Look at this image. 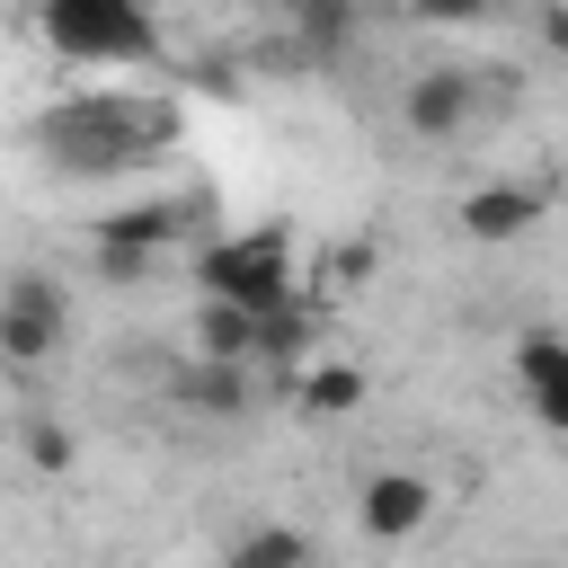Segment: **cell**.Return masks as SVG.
<instances>
[{
    "mask_svg": "<svg viewBox=\"0 0 568 568\" xmlns=\"http://www.w3.org/2000/svg\"><path fill=\"white\" fill-rule=\"evenodd\" d=\"M195 284H204L213 302H248V311H266V302L302 293V266H293V240H284V231H231V240H204Z\"/></svg>",
    "mask_w": 568,
    "mask_h": 568,
    "instance_id": "6da1fadb",
    "label": "cell"
},
{
    "mask_svg": "<svg viewBox=\"0 0 568 568\" xmlns=\"http://www.w3.org/2000/svg\"><path fill=\"white\" fill-rule=\"evenodd\" d=\"M44 44L71 62H142L151 53V9L142 0H44Z\"/></svg>",
    "mask_w": 568,
    "mask_h": 568,
    "instance_id": "7a4b0ae2",
    "label": "cell"
},
{
    "mask_svg": "<svg viewBox=\"0 0 568 568\" xmlns=\"http://www.w3.org/2000/svg\"><path fill=\"white\" fill-rule=\"evenodd\" d=\"M62 337H71V302H62V284L53 275H9L0 284V364H44V355H62Z\"/></svg>",
    "mask_w": 568,
    "mask_h": 568,
    "instance_id": "3957f363",
    "label": "cell"
},
{
    "mask_svg": "<svg viewBox=\"0 0 568 568\" xmlns=\"http://www.w3.org/2000/svg\"><path fill=\"white\" fill-rule=\"evenodd\" d=\"M178 204H124V213H98V231H89V248H98V275L106 284H142L151 275V257L178 240Z\"/></svg>",
    "mask_w": 568,
    "mask_h": 568,
    "instance_id": "277c9868",
    "label": "cell"
},
{
    "mask_svg": "<svg viewBox=\"0 0 568 568\" xmlns=\"http://www.w3.org/2000/svg\"><path fill=\"white\" fill-rule=\"evenodd\" d=\"M470 115H479V80L462 62H435V71H417L399 89V124L417 142H453V133H470Z\"/></svg>",
    "mask_w": 568,
    "mask_h": 568,
    "instance_id": "5b68a950",
    "label": "cell"
},
{
    "mask_svg": "<svg viewBox=\"0 0 568 568\" xmlns=\"http://www.w3.org/2000/svg\"><path fill=\"white\" fill-rule=\"evenodd\" d=\"M435 515V479L426 470H364L355 479V524L373 541H417Z\"/></svg>",
    "mask_w": 568,
    "mask_h": 568,
    "instance_id": "8992f818",
    "label": "cell"
},
{
    "mask_svg": "<svg viewBox=\"0 0 568 568\" xmlns=\"http://www.w3.org/2000/svg\"><path fill=\"white\" fill-rule=\"evenodd\" d=\"M541 213H550V186H532V178H488V186L462 195V240L506 248V240H524Z\"/></svg>",
    "mask_w": 568,
    "mask_h": 568,
    "instance_id": "52a82bcc",
    "label": "cell"
},
{
    "mask_svg": "<svg viewBox=\"0 0 568 568\" xmlns=\"http://www.w3.org/2000/svg\"><path fill=\"white\" fill-rule=\"evenodd\" d=\"M373 399V382H364V364H346V355H311L302 373H293V408L302 417H355Z\"/></svg>",
    "mask_w": 568,
    "mask_h": 568,
    "instance_id": "ba28073f",
    "label": "cell"
},
{
    "mask_svg": "<svg viewBox=\"0 0 568 568\" xmlns=\"http://www.w3.org/2000/svg\"><path fill=\"white\" fill-rule=\"evenodd\" d=\"M248 373H257V364H231V355H195V364L178 373V399H186L195 417H248Z\"/></svg>",
    "mask_w": 568,
    "mask_h": 568,
    "instance_id": "9c48e42d",
    "label": "cell"
},
{
    "mask_svg": "<svg viewBox=\"0 0 568 568\" xmlns=\"http://www.w3.org/2000/svg\"><path fill=\"white\" fill-rule=\"evenodd\" d=\"M195 355H231V364H257V311L248 302H213L195 311Z\"/></svg>",
    "mask_w": 568,
    "mask_h": 568,
    "instance_id": "30bf717a",
    "label": "cell"
},
{
    "mask_svg": "<svg viewBox=\"0 0 568 568\" xmlns=\"http://www.w3.org/2000/svg\"><path fill=\"white\" fill-rule=\"evenodd\" d=\"M222 559H231V568H302V559H311V532H293V524H257V532H240Z\"/></svg>",
    "mask_w": 568,
    "mask_h": 568,
    "instance_id": "8fae6325",
    "label": "cell"
},
{
    "mask_svg": "<svg viewBox=\"0 0 568 568\" xmlns=\"http://www.w3.org/2000/svg\"><path fill=\"white\" fill-rule=\"evenodd\" d=\"M284 18L302 27L311 53H337V44L355 36V0H284Z\"/></svg>",
    "mask_w": 568,
    "mask_h": 568,
    "instance_id": "7c38bea8",
    "label": "cell"
},
{
    "mask_svg": "<svg viewBox=\"0 0 568 568\" xmlns=\"http://www.w3.org/2000/svg\"><path fill=\"white\" fill-rule=\"evenodd\" d=\"M515 382H524V390L568 382V337H559V328H524V337H515Z\"/></svg>",
    "mask_w": 568,
    "mask_h": 568,
    "instance_id": "4fadbf2b",
    "label": "cell"
},
{
    "mask_svg": "<svg viewBox=\"0 0 568 568\" xmlns=\"http://www.w3.org/2000/svg\"><path fill=\"white\" fill-rule=\"evenodd\" d=\"M364 275H373V240H337L311 284H320V302H346V293H364Z\"/></svg>",
    "mask_w": 568,
    "mask_h": 568,
    "instance_id": "5bb4252c",
    "label": "cell"
},
{
    "mask_svg": "<svg viewBox=\"0 0 568 568\" xmlns=\"http://www.w3.org/2000/svg\"><path fill=\"white\" fill-rule=\"evenodd\" d=\"M18 444H27V470H44V479H62V470L80 462V435H71L62 417H27V435H18Z\"/></svg>",
    "mask_w": 568,
    "mask_h": 568,
    "instance_id": "9a60e30c",
    "label": "cell"
},
{
    "mask_svg": "<svg viewBox=\"0 0 568 568\" xmlns=\"http://www.w3.org/2000/svg\"><path fill=\"white\" fill-rule=\"evenodd\" d=\"M497 0H408V18L417 27H470V18H488Z\"/></svg>",
    "mask_w": 568,
    "mask_h": 568,
    "instance_id": "2e32d148",
    "label": "cell"
},
{
    "mask_svg": "<svg viewBox=\"0 0 568 568\" xmlns=\"http://www.w3.org/2000/svg\"><path fill=\"white\" fill-rule=\"evenodd\" d=\"M532 399V417L550 426V435H568V382H541V390H524Z\"/></svg>",
    "mask_w": 568,
    "mask_h": 568,
    "instance_id": "e0dca14e",
    "label": "cell"
},
{
    "mask_svg": "<svg viewBox=\"0 0 568 568\" xmlns=\"http://www.w3.org/2000/svg\"><path fill=\"white\" fill-rule=\"evenodd\" d=\"M541 36H550V44H559V53H568V0H559V9H550V18H541Z\"/></svg>",
    "mask_w": 568,
    "mask_h": 568,
    "instance_id": "ac0fdd59",
    "label": "cell"
}]
</instances>
